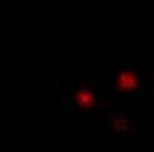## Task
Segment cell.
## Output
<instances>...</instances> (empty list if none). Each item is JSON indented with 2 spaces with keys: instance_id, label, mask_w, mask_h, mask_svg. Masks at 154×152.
<instances>
[{
  "instance_id": "1",
  "label": "cell",
  "mask_w": 154,
  "mask_h": 152,
  "mask_svg": "<svg viewBox=\"0 0 154 152\" xmlns=\"http://www.w3.org/2000/svg\"><path fill=\"white\" fill-rule=\"evenodd\" d=\"M115 90L122 96L133 94V92L140 90V80L135 71L131 69H122L115 76Z\"/></svg>"
},
{
  "instance_id": "2",
  "label": "cell",
  "mask_w": 154,
  "mask_h": 152,
  "mask_svg": "<svg viewBox=\"0 0 154 152\" xmlns=\"http://www.w3.org/2000/svg\"><path fill=\"white\" fill-rule=\"evenodd\" d=\"M73 101L76 105L78 110L82 111H87V110H92L97 105V99H96V94L92 92V89L89 87H80L73 92Z\"/></svg>"
}]
</instances>
